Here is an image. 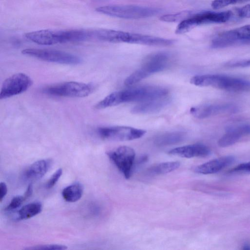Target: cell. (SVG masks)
I'll return each mask as SVG.
<instances>
[{"label":"cell","mask_w":250,"mask_h":250,"mask_svg":"<svg viewBox=\"0 0 250 250\" xmlns=\"http://www.w3.org/2000/svg\"><path fill=\"white\" fill-rule=\"evenodd\" d=\"M167 88L156 85H145L112 92L98 103L95 108L101 109L121 104L145 102L167 95Z\"/></svg>","instance_id":"obj_1"},{"label":"cell","mask_w":250,"mask_h":250,"mask_svg":"<svg viewBox=\"0 0 250 250\" xmlns=\"http://www.w3.org/2000/svg\"><path fill=\"white\" fill-rule=\"evenodd\" d=\"M190 83L201 87H212L228 91L243 92L250 90V81L218 74L196 75Z\"/></svg>","instance_id":"obj_2"},{"label":"cell","mask_w":250,"mask_h":250,"mask_svg":"<svg viewBox=\"0 0 250 250\" xmlns=\"http://www.w3.org/2000/svg\"><path fill=\"white\" fill-rule=\"evenodd\" d=\"M171 62V55L167 52L152 53L145 58L140 68L125 79V84L133 85L153 74L163 71L168 67Z\"/></svg>","instance_id":"obj_3"},{"label":"cell","mask_w":250,"mask_h":250,"mask_svg":"<svg viewBox=\"0 0 250 250\" xmlns=\"http://www.w3.org/2000/svg\"><path fill=\"white\" fill-rule=\"evenodd\" d=\"M97 12L109 16L128 20H138L153 17L161 9L136 5H108L96 8Z\"/></svg>","instance_id":"obj_4"},{"label":"cell","mask_w":250,"mask_h":250,"mask_svg":"<svg viewBox=\"0 0 250 250\" xmlns=\"http://www.w3.org/2000/svg\"><path fill=\"white\" fill-rule=\"evenodd\" d=\"M232 15L230 11L192 12L187 19L178 25L175 33L177 34H184L193 28L204 24L225 23L230 19Z\"/></svg>","instance_id":"obj_5"},{"label":"cell","mask_w":250,"mask_h":250,"mask_svg":"<svg viewBox=\"0 0 250 250\" xmlns=\"http://www.w3.org/2000/svg\"><path fill=\"white\" fill-rule=\"evenodd\" d=\"M21 53L44 61L61 64L76 65L81 63L82 61L77 56L55 49L26 48Z\"/></svg>","instance_id":"obj_6"},{"label":"cell","mask_w":250,"mask_h":250,"mask_svg":"<svg viewBox=\"0 0 250 250\" xmlns=\"http://www.w3.org/2000/svg\"><path fill=\"white\" fill-rule=\"evenodd\" d=\"M93 90L90 84L76 82H66L45 87L43 92L48 95L73 98L88 96Z\"/></svg>","instance_id":"obj_7"},{"label":"cell","mask_w":250,"mask_h":250,"mask_svg":"<svg viewBox=\"0 0 250 250\" xmlns=\"http://www.w3.org/2000/svg\"><path fill=\"white\" fill-rule=\"evenodd\" d=\"M98 135L104 139L126 141L141 138L146 133L143 129L129 126H114L101 127L97 130Z\"/></svg>","instance_id":"obj_8"},{"label":"cell","mask_w":250,"mask_h":250,"mask_svg":"<svg viewBox=\"0 0 250 250\" xmlns=\"http://www.w3.org/2000/svg\"><path fill=\"white\" fill-rule=\"evenodd\" d=\"M107 155L124 177L129 179L135 161L134 149L127 146H121L108 152Z\"/></svg>","instance_id":"obj_9"},{"label":"cell","mask_w":250,"mask_h":250,"mask_svg":"<svg viewBox=\"0 0 250 250\" xmlns=\"http://www.w3.org/2000/svg\"><path fill=\"white\" fill-rule=\"evenodd\" d=\"M32 79L26 74L17 73L9 77L1 85L0 99H5L26 91L32 85Z\"/></svg>","instance_id":"obj_10"},{"label":"cell","mask_w":250,"mask_h":250,"mask_svg":"<svg viewBox=\"0 0 250 250\" xmlns=\"http://www.w3.org/2000/svg\"><path fill=\"white\" fill-rule=\"evenodd\" d=\"M239 110L238 106L231 103L206 104L192 107L190 113L196 118L203 119L218 115L231 114Z\"/></svg>","instance_id":"obj_11"},{"label":"cell","mask_w":250,"mask_h":250,"mask_svg":"<svg viewBox=\"0 0 250 250\" xmlns=\"http://www.w3.org/2000/svg\"><path fill=\"white\" fill-rule=\"evenodd\" d=\"M250 41V25H246L235 29L222 33L212 42L214 48L224 47L240 42Z\"/></svg>","instance_id":"obj_12"},{"label":"cell","mask_w":250,"mask_h":250,"mask_svg":"<svg viewBox=\"0 0 250 250\" xmlns=\"http://www.w3.org/2000/svg\"><path fill=\"white\" fill-rule=\"evenodd\" d=\"M250 135V125L240 124L229 127L220 138L218 146L222 147L232 146L242 138Z\"/></svg>","instance_id":"obj_13"},{"label":"cell","mask_w":250,"mask_h":250,"mask_svg":"<svg viewBox=\"0 0 250 250\" xmlns=\"http://www.w3.org/2000/svg\"><path fill=\"white\" fill-rule=\"evenodd\" d=\"M168 153L186 158L205 157L210 154V150L203 144H194L174 148L169 150Z\"/></svg>","instance_id":"obj_14"},{"label":"cell","mask_w":250,"mask_h":250,"mask_svg":"<svg viewBox=\"0 0 250 250\" xmlns=\"http://www.w3.org/2000/svg\"><path fill=\"white\" fill-rule=\"evenodd\" d=\"M25 36L30 41L40 45H51L60 43L58 30H39L27 33Z\"/></svg>","instance_id":"obj_15"},{"label":"cell","mask_w":250,"mask_h":250,"mask_svg":"<svg viewBox=\"0 0 250 250\" xmlns=\"http://www.w3.org/2000/svg\"><path fill=\"white\" fill-rule=\"evenodd\" d=\"M235 161L232 156L221 157L196 167L194 171L202 174H210L217 173L229 166Z\"/></svg>","instance_id":"obj_16"},{"label":"cell","mask_w":250,"mask_h":250,"mask_svg":"<svg viewBox=\"0 0 250 250\" xmlns=\"http://www.w3.org/2000/svg\"><path fill=\"white\" fill-rule=\"evenodd\" d=\"M167 95L143 102L133 107L131 112L135 114H150L158 112L166 107L170 102Z\"/></svg>","instance_id":"obj_17"},{"label":"cell","mask_w":250,"mask_h":250,"mask_svg":"<svg viewBox=\"0 0 250 250\" xmlns=\"http://www.w3.org/2000/svg\"><path fill=\"white\" fill-rule=\"evenodd\" d=\"M50 164L49 160H40L34 162L24 171V178L28 181L40 179L46 173Z\"/></svg>","instance_id":"obj_18"},{"label":"cell","mask_w":250,"mask_h":250,"mask_svg":"<svg viewBox=\"0 0 250 250\" xmlns=\"http://www.w3.org/2000/svg\"><path fill=\"white\" fill-rule=\"evenodd\" d=\"M185 136V133L181 131L167 132L156 137L154 143L158 146L174 145L183 141Z\"/></svg>","instance_id":"obj_19"},{"label":"cell","mask_w":250,"mask_h":250,"mask_svg":"<svg viewBox=\"0 0 250 250\" xmlns=\"http://www.w3.org/2000/svg\"><path fill=\"white\" fill-rule=\"evenodd\" d=\"M83 190V186L79 183H75L64 188L62 194L66 202H75L81 198Z\"/></svg>","instance_id":"obj_20"},{"label":"cell","mask_w":250,"mask_h":250,"mask_svg":"<svg viewBox=\"0 0 250 250\" xmlns=\"http://www.w3.org/2000/svg\"><path fill=\"white\" fill-rule=\"evenodd\" d=\"M40 202H34L23 206L17 213V219L23 220L32 218L40 213L42 210Z\"/></svg>","instance_id":"obj_21"},{"label":"cell","mask_w":250,"mask_h":250,"mask_svg":"<svg viewBox=\"0 0 250 250\" xmlns=\"http://www.w3.org/2000/svg\"><path fill=\"white\" fill-rule=\"evenodd\" d=\"M180 166L178 161L164 162L150 167L148 172L154 175L164 174L177 169Z\"/></svg>","instance_id":"obj_22"},{"label":"cell","mask_w":250,"mask_h":250,"mask_svg":"<svg viewBox=\"0 0 250 250\" xmlns=\"http://www.w3.org/2000/svg\"><path fill=\"white\" fill-rule=\"evenodd\" d=\"M192 11H184L176 13L169 14L161 17L160 20L167 22H175L186 20L190 15Z\"/></svg>","instance_id":"obj_23"},{"label":"cell","mask_w":250,"mask_h":250,"mask_svg":"<svg viewBox=\"0 0 250 250\" xmlns=\"http://www.w3.org/2000/svg\"><path fill=\"white\" fill-rule=\"evenodd\" d=\"M250 0H214L212 1L211 7L215 9H219L231 4L243 3Z\"/></svg>","instance_id":"obj_24"},{"label":"cell","mask_w":250,"mask_h":250,"mask_svg":"<svg viewBox=\"0 0 250 250\" xmlns=\"http://www.w3.org/2000/svg\"><path fill=\"white\" fill-rule=\"evenodd\" d=\"M67 246L60 244H43L30 247L25 249L29 250H64Z\"/></svg>","instance_id":"obj_25"},{"label":"cell","mask_w":250,"mask_h":250,"mask_svg":"<svg viewBox=\"0 0 250 250\" xmlns=\"http://www.w3.org/2000/svg\"><path fill=\"white\" fill-rule=\"evenodd\" d=\"M230 174H250V162L240 164L228 171Z\"/></svg>","instance_id":"obj_26"},{"label":"cell","mask_w":250,"mask_h":250,"mask_svg":"<svg viewBox=\"0 0 250 250\" xmlns=\"http://www.w3.org/2000/svg\"><path fill=\"white\" fill-rule=\"evenodd\" d=\"M25 200L23 196H16L11 200L5 209L7 211L15 210L19 208Z\"/></svg>","instance_id":"obj_27"},{"label":"cell","mask_w":250,"mask_h":250,"mask_svg":"<svg viewBox=\"0 0 250 250\" xmlns=\"http://www.w3.org/2000/svg\"><path fill=\"white\" fill-rule=\"evenodd\" d=\"M62 173V168L57 169L54 174L51 176L46 184V188L48 189L53 187L57 183Z\"/></svg>","instance_id":"obj_28"},{"label":"cell","mask_w":250,"mask_h":250,"mask_svg":"<svg viewBox=\"0 0 250 250\" xmlns=\"http://www.w3.org/2000/svg\"><path fill=\"white\" fill-rule=\"evenodd\" d=\"M237 12L239 17L243 18H250V4L238 9Z\"/></svg>","instance_id":"obj_29"},{"label":"cell","mask_w":250,"mask_h":250,"mask_svg":"<svg viewBox=\"0 0 250 250\" xmlns=\"http://www.w3.org/2000/svg\"><path fill=\"white\" fill-rule=\"evenodd\" d=\"M7 192V186L4 182L0 183V201L2 202Z\"/></svg>","instance_id":"obj_30"},{"label":"cell","mask_w":250,"mask_h":250,"mask_svg":"<svg viewBox=\"0 0 250 250\" xmlns=\"http://www.w3.org/2000/svg\"><path fill=\"white\" fill-rule=\"evenodd\" d=\"M233 67H246L250 66V60L236 62L231 64Z\"/></svg>","instance_id":"obj_31"},{"label":"cell","mask_w":250,"mask_h":250,"mask_svg":"<svg viewBox=\"0 0 250 250\" xmlns=\"http://www.w3.org/2000/svg\"><path fill=\"white\" fill-rule=\"evenodd\" d=\"M33 187L32 184H29L23 195L25 200L29 198L32 194Z\"/></svg>","instance_id":"obj_32"},{"label":"cell","mask_w":250,"mask_h":250,"mask_svg":"<svg viewBox=\"0 0 250 250\" xmlns=\"http://www.w3.org/2000/svg\"><path fill=\"white\" fill-rule=\"evenodd\" d=\"M243 249L244 250H250V244L246 243L243 246Z\"/></svg>","instance_id":"obj_33"}]
</instances>
